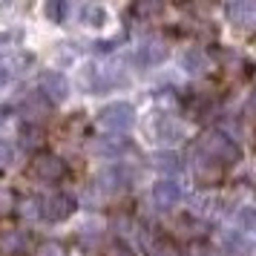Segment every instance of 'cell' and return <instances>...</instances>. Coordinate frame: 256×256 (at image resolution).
I'll return each mask as SVG.
<instances>
[{
    "instance_id": "6da1fadb",
    "label": "cell",
    "mask_w": 256,
    "mask_h": 256,
    "mask_svg": "<svg viewBox=\"0 0 256 256\" xmlns=\"http://www.w3.org/2000/svg\"><path fill=\"white\" fill-rule=\"evenodd\" d=\"M239 162H242V147L236 144V138L224 136L219 130H210L204 136H198V141L193 144V164H196V173L202 178L216 176L219 167Z\"/></svg>"
},
{
    "instance_id": "7a4b0ae2",
    "label": "cell",
    "mask_w": 256,
    "mask_h": 256,
    "mask_svg": "<svg viewBox=\"0 0 256 256\" xmlns=\"http://www.w3.org/2000/svg\"><path fill=\"white\" fill-rule=\"evenodd\" d=\"M98 127L106 130L110 136H124V132H130L132 130V124H136V110H132V104H127V101H116V104H106L101 112H98Z\"/></svg>"
},
{
    "instance_id": "3957f363",
    "label": "cell",
    "mask_w": 256,
    "mask_h": 256,
    "mask_svg": "<svg viewBox=\"0 0 256 256\" xmlns=\"http://www.w3.org/2000/svg\"><path fill=\"white\" fill-rule=\"evenodd\" d=\"M29 167H32L35 178L49 182V184H55V182H60V178L66 176V164H64V158L55 156V152H46V150L35 152V158H32Z\"/></svg>"
},
{
    "instance_id": "277c9868",
    "label": "cell",
    "mask_w": 256,
    "mask_h": 256,
    "mask_svg": "<svg viewBox=\"0 0 256 256\" xmlns=\"http://www.w3.org/2000/svg\"><path fill=\"white\" fill-rule=\"evenodd\" d=\"M95 190L98 193H106V196H116V193H124L130 184V170L124 164H110L101 173L95 176Z\"/></svg>"
},
{
    "instance_id": "5b68a950",
    "label": "cell",
    "mask_w": 256,
    "mask_h": 256,
    "mask_svg": "<svg viewBox=\"0 0 256 256\" xmlns=\"http://www.w3.org/2000/svg\"><path fill=\"white\" fill-rule=\"evenodd\" d=\"M75 213V198L66 193H49L40 198V219L44 222H64Z\"/></svg>"
},
{
    "instance_id": "8992f818",
    "label": "cell",
    "mask_w": 256,
    "mask_h": 256,
    "mask_svg": "<svg viewBox=\"0 0 256 256\" xmlns=\"http://www.w3.org/2000/svg\"><path fill=\"white\" fill-rule=\"evenodd\" d=\"M182 124L176 121L173 116H167V112H152V118H150V136H152V141H178L182 138Z\"/></svg>"
},
{
    "instance_id": "52a82bcc",
    "label": "cell",
    "mask_w": 256,
    "mask_h": 256,
    "mask_svg": "<svg viewBox=\"0 0 256 256\" xmlns=\"http://www.w3.org/2000/svg\"><path fill=\"white\" fill-rule=\"evenodd\" d=\"M40 95L49 104H64L70 98V81L60 72H44L40 75Z\"/></svg>"
},
{
    "instance_id": "ba28073f",
    "label": "cell",
    "mask_w": 256,
    "mask_h": 256,
    "mask_svg": "<svg viewBox=\"0 0 256 256\" xmlns=\"http://www.w3.org/2000/svg\"><path fill=\"white\" fill-rule=\"evenodd\" d=\"M164 58H167V44L156 35L144 38L138 44V49H136V60H138L141 66H158Z\"/></svg>"
},
{
    "instance_id": "9c48e42d",
    "label": "cell",
    "mask_w": 256,
    "mask_h": 256,
    "mask_svg": "<svg viewBox=\"0 0 256 256\" xmlns=\"http://www.w3.org/2000/svg\"><path fill=\"white\" fill-rule=\"evenodd\" d=\"M29 250V233L18 228L0 230V256H20Z\"/></svg>"
},
{
    "instance_id": "30bf717a",
    "label": "cell",
    "mask_w": 256,
    "mask_h": 256,
    "mask_svg": "<svg viewBox=\"0 0 256 256\" xmlns=\"http://www.w3.org/2000/svg\"><path fill=\"white\" fill-rule=\"evenodd\" d=\"M228 20L239 29H250L256 24V3L254 0H236V3H228Z\"/></svg>"
},
{
    "instance_id": "8fae6325",
    "label": "cell",
    "mask_w": 256,
    "mask_h": 256,
    "mask_svg": "<svg viewBox=\"0 0 256 256\" xmlns=\"http://www.w3.org/2000/svg\"><path fill=\"white\" fill-rule=\"evenodd\" d=\"M182 187L176 184V182H170V178H162L158 184H152V202H156V208L162 210H170L176 208L178 202H182Z\"/></svg>"
},
{
    "instance_id": "7c38bea8",
    "label": "cell",
    "mask_w": 256,
    "mask_h": 256,
    "mask_svg": "<svg viewBox=\"0 0 256 256\" xmlns=\"http://www.w3.org/2000/svg\"><path fill=\"white\" fill-rule=\"evenodd\" d=\"M222 248L228 256H254V242L242 230H224L222 233Z\"/></svg>"
},
{
    "instance_id": "4fadbf2b",
    "label": "cell",
    "mask_w": 256,
    "mask_h": 256,
    "mask_svg": "<svg viewBox=\"0 0 256 256\" xmlns=\"http://www.w3.org/2000/svg\"><path fill=\"white\" fill-rule=\"evenodd\" d=\"M49 112V101L44 98L40 92H32V95H26V101H24V118H26V124H35L38 118H44Z\"/></svg>"
},
{
    "instance_id": "5bb4252c",
    "label": "cell",
    "mask_w": 256,
    "mask_h": 256,
    "mask_svg": "<svg viewBox=\"0 0 256 256\" xmlns=\"http://www.w3.org/2000/svg\"><path fill=\"white\" fill-rule=\"evenodd\" d=\"M152 167H156V170H162L164 176H178L182 173V170H184V164H182V158H178V156H176V152H156V156H152Z\"/></svg>"
},
{
    "instance_id": "9a60e30c",
    "label": "cell",
    "mask_w": 256,
    "mask_h": 256,
    "mask_svg": "<svg viewBox=\"0 0 256 256\" xmlns=\"http://www.w3.org/2000/svg\"><path fill=\"white\" fill-rule=\"evenodd\" d=\"M182 66H184L190 75H202V72L208 70V55H204V49H198V46L184 49V55H182Z\"/></svg>"
},
{
    "instance_id": "2e32d148",
    "label": "cell",
    "mask_w": 256,
    "mask_h": 256,
    "mask_svg": "<svg viewBox=\"0 0 256 256\" xmlns=\"http://www.w3.org/2000/svg\"><path fill=\"white\" fill-rule=\"evenodd\" d=\"M81 24L84 26H92V29H101L106 24V9L98 6V3H86L81 6Z\"/></svg>"
},
{
    "instance_id": "e0dca14e",
    "label": "cell",
    "mask_w": 256,
    "mask_h": 256,
    "mask_svg": "<svg viewBox=\"0 0 256 256\" xmlns=\"http://www.w3.org/2000/svg\"><path fill=\"white\" fill-rule=\"evenodd\" d=\"M92 150L106 156V158H118L121 152L130 150V144H127V138H104V141H98V144H92Z\"/></svg>"
},
{
    "instance_id": "ac0fdd59",
    "label": "cell",
    "mask_w": 256,
    "mask_h": 256,
    "mask_svg": "<svg viewBox=\"0 0 256 256\" xmlns=\"http://www.w3.org/2000/svg\"><path fill=\"white\" fill-rule=\"evenodd\" d=\"M40 144H44V130L38 127V124H24V127H20V147L38 150Z\"/></svg>"
},
{
    "instance_id": "d6986e66",
    "label": "cell",
    "mask_w": 256,
    "mask_h": 256,
    "mask_svg": "<svg viewBox=\"0 0 256 256\" xmlns=\"http://www.w3.org/2000/svg\"><path fill=\"white\" fill-rule=\"evenodd\" d=\"M150 254L152 256H184V250H182L178 242H173L170 236H158V239L150 244Z\"/></svg>"
},
{
    "instance_id": "ffe728a7",
    "label": "cell",
    "mask_w": 256,
    "mask_h": 256,
    "mask_svg": "<svg viewBox=\"0 0 256 256\" xmlns=\"http://www.w3.org/2000/svg\"><path fill=\"white\" fill-rule=\"evenodd\" d=\"M18 213L26 219H40V198L38 196H26L18 202Z\"/></svg>"
},
{
    "instance_id": "44dd1931",
    "label": "cell",
    "mask_w": 256,
    "mask_h": 256,
    "mask_svg": "<svg viewBox=\"0 0 256 256\" xmlns=\"http://www.w3.org/2000/svg\"><path fill=\"white\" fill-rule=\"evenodd\" d=\"M35 256H66V244L58 242V239H46V242L38 244Z\"/></svg>"
},
{
    "instance_id": "7402d4cb",
    "label": "cell",
    "mask_w": 256,
    "mask_h": 256,
    "mask_svg": "<svg viewBox=\"0 0 256 256\" xmlns=\"http://www.w3.org/2000/svg\"><path fill=\"white\" fill-rule=\"evenodd\" d=\"M18 162V147L9 138H0V167H12Z\"/></svg>"
},
{
    "instance_id": "603a6c76",
    "label": "cell",
    "mask_w": 256,
    "mask_h": 256,
    "mask_svg": "<svg viewBox=\"0 0 256 256\" xmlns=\"http://www.w3.org/2000/svg\"><path fill=\"white\" fill-rule=\"evenodd\" d=\"M46 18L52 24H64V18H66V3H60V0H49L46 3Z\"/></svg>"
},
{
    "instance_id": "cb8c5ba5",
    "label": "cell",
    "mask_w": 256,
    "mask_h": 256,
    "mask_svg": "<svg viewBox=\"0 0 256 256\" xmlns=\"http://www.w3.org/2000/svg\"><path fill=\"white\" fill-rule=\"evenodd\" d=\"M132 12L138 14V18H156V14L164 12V6H162V3H136V6H132Z\"/></svg>"
},
{
    "instance_id": "d4e9b609",
    "label": "cell",
    "mask_w": 256,
    "mask_h": 256,
    "mask_svg": "<svg viewBox=\"0 0 256 256\" xmlns=\"http://www.w3.org/2000/svg\"><path fill=\"white\" fill-rule=\"evenodd\" d=\"M236 222L242 224V228H236V230L250 233V230H254V210H250V208H242L239 213H236Z\"/></svg>"
},
{
    "instance_id": "484cf974",
    "label": "cell",
    "mask_w": 256,
    "mask_h": 256,
    "mask_svg": "<svg viewBox=\"0 0 256 256\" xmlns=\"http://www.w3.org/2000/svg\"><path fill=\"white\" fill-rule=\"evenodd\" d=\"M106 256H138V254H136L127 242H121V239H118V242L110 248V254H106Z\"/></svg>"
},
{
    "instance_id": "4316f807",
    "label": "cell",
    "mask_w": 256,
    "mask_h": 256,
    "mask_svg": "<svg viewBox=\"0 0 256 256\" xmlns=\"http://www.w3.org/2000/svg\"><path fill=\"white\" fill-rule=\"evenodd\" d=\"M12 64H9V60H3L0 58V86H6V84L12 81Z\"/></svg>"
},
{
    "instance_id": "83f0119b",
    "label": "cell",
    "mask_w": 256,
    "mask_h": 256,
    "mask_svg": "<svg viewBox=\"0 0 256 256\" xmlns=\"http://www.w3.org/2000/svg\"><path fill=\"white\" fill-rule=\"evenodd\" d=\"M14 208V196L9 190H0V213H6V210Z\"/></svg>"
},
{
    "instance_id": "f1b7e54d",
    "label": "cell",
    "mask_w": 256,
    "mask_h": 256,
    "mask_svg": "<svg viewBox=\"0 0 256 256\" xmlns=\"http://www.w3.org/2000/svg\"><path fill=\"white\" fill-rule=\"evenodd\" d=\"M196 256H219V254H216V250H210V248H198Z\"/></svg>"
},
{
    "instance_id": "f546056e",
    "label": "cell",
    "mask_w": 256,
    "mask_h": 256,
    "mask_svg": "<svg viewBox=\"0 0 256 256\" xmlns=\"http://www.w3.org/2000/svg\"><path fill=\"white\" fill-rule=\"evenodd\" d=\"M9 112H12V110H9V106H0V124H3V121H6V118H9Z\"/></svg>"
}]
</instances>
